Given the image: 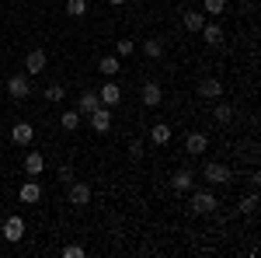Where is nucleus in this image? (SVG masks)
Wrapping results in <instances>:
<instances>
[{"mask_svg":"<svg viewBox=\"0 0 261 258\" xmlns=\"http://www.w3.org/2000/svg\"><path fill=\"white\" fill-rule=\"evenodd\" d=\"M24 171H28V175H32V178H35V175H42V171H45V157H42L39 150H32V154H28V157H24Z\"/></svg>","mask_w":261,"mask_h":258,"instance_id":"2eb2a0df","label":"nucleus"},{"mask_svg":"<svg viewBox=\"0 0 261 258\" xmlns=\"http://www.w3.org/2000/svg\"><path fill=\"white\" fill-rule=\"evenodd\" d=\"M192 181H195V175H192L188 168H181V171H174V178H171V189H174V192H188Z\"/></svg>","mask_w":261,"mask_h":258,"instance_id":"ddd939ff","label":"nucleus"},{"mask_svg":"<svg viewBox=\"0 0 261 258\" xmlns=\"http://www.w3.org/2000/svg\"><path fill=\"white\" fill-rule=\"evenodd\" d=\"M241 209H244V213H254V209H258V196H247L241 202Z\"/></svg>","mask_w":261,"mask_h":258,"instance_id":"c85d7f7f","label":"nucleus"},{"mask_svg":"<svg viewBox=\"0 0 261 258\" xmlns=\"http://www.w3.org/2000/svg\"><path fill=\"white\" fill-rule=\"evenodd\" d=\"M129 154H133L136 160L143 157V143H140V139H133V143H129Z\"/></svg>","mask_w":261,"mask_h":258,"instance_id":"7c9ffc66","label":"nucleus"},{"mask_svg":"<svg viewBox=\"0 0 261 258\" xmlns=\"http://www.w3.org/2000/svg\"><path fill=\"white\" fill-rule=\"evenodd\" d=\"M32 136H35L32 122H14V126H11V139H14L18 147H28V143H32Z\"/></svg>","mask_w":261,"mask_h":258,"instance_id":"0eeeda50","label":"nucleus"},{"mask_svg":"<svg viewBox=\"0 0 261 258\" xmlns=\"http://www.w3.org/2000/svg\"><path fill=\"white\" fill-rule=\"evenodd\" d=\"M199 35L209 42V45H220V42H223V28L216 25V21H209V25H202V28H199Z\"/></svg>","mask_w":261,"mask_h":258,"instance_id":"4468645a","label":"nucleus"},{"mask_svg":"<svg viewBox=\"0 0 261 258\" xmlns=\"http://www.w3.org/2000/svg\"><path fill=\"white\" fill-rule=\"evenodd\" d=\"M60 181H63V185L73 181V168H70V164H63V168H60Z\"/></svg>","mask_w":261,"mask_h":258,"instance_id":"c756f323","label":"nucleus"},{"mask_svg":"<svg viewBox=\"0 0 261 258\" xmlns=\"http://www.w3.org/2000/svg\"><path fill=\"white\" fill-rule=\"evenodd\" d=\"M202 25H205V14L202 11H185V28L188 32H199Z\"/></svg>","mask_w":261,"mask_h":258,"instance_id":"412c9836","label":"nucleus"},{"mask_svg":"<svg viewBox=\"0 0 261 258\" xmlns=\"http://www.w3.org/2000/svg\"><path fill=\"white\" fill-rule=\"evenodd\" d=\"M185 150L195 154V157L205 154V150H209V136H205V133H188V136H185Z\"/></svg>","mask_w":261,"mask_h":258,"instance_id":"6e6552de","label":"nucleus"},{"mask_svg":"<svg viewBox=\"0 0 261 258\" xmlns=\"http://www.w3.org/2000/svg\"><path fill=\"white\" fill-rule=\"evenodd\" d=\"M213 119L220 122V126H230V119H233V105H226V101H220V105L213 108Z\"/></svg>","mask_w":261,"mask_h":258,"instance_id":"6ab92c4d","label":"nucleus"},{"mask_svg":"<svg viewBox=\"0 0 261 258\" xmlns=\"http://www.w3.org/2000/svg\"><path fill=\"white\" fill-rule=\"evenodd\" d=\"M133 49H136V42H133V39H119V45H115L119 56H133Z\"/></svg>","mask_w":261,"mask_h":258,"instance_id":"bb28decb","label":"nucleus"},{"mask_svg":"<svg viewBox=\"0 0 261 258\" xmlns=\"http://www.w3.org/2000/svg\"><path fill=\"white\" fill-rule=\"evenodd\" d=\"M42 70H45V49H32L24 56V74L32 77V74H42Z\"/></svg>","mask_w":261,"mask_h":258,"instance_id":"423d86ee","label":"nucleus"},{"mask_svg":"<svg viewBox=\"0 0 261 258\" xmlns=\"http://www.w3.org/2000/svg\"><path fill=\"white\" fill-rule=\"evenodd\" d=\"M21 202H28V206H32V202H39L42 199V189H39V181H24V185H21Z\"/></svg>","mask_w":261,"mask_h":258,"instance_id":"dca6fc26","label":"nucleus"},{"mask_svg":"<svg viewBox=\"0 0 261 258\" xmlns=\"http://www.w3.org/2000/svg\"><path fill=\"white\" fill-rule=\"evenodd\" d=\"M98 70L105 74V77H115L122 66H119V56H101V63H98Z\"/></svg>","mask_w":261,"mask_h":258,"instance_id":"aec40b11","label":"nucleus"},{"mask_svg":"<svg viewBox=\"0 0 261 258\" xmlns=\"http://www.w3.org/2000/svg\"><path fill=\"white\" fill-rule=\"evenodd\" d=\"M66 199H70L73 206H87V202H91V185H84V181H70V185H66Z\"/></svg>","mask_w":261,"mask_h":258,"instance_id":"7ed1b4c3","label":"nucleus"},{"mask_svg":"<svg viewBox=\"0 0 261 258\" xmlns=\"http://www.w3.org/2000/svg\"><path fill=\"white\" fill-rule=\"evenodd\" d=\"M202 175L213 181V185H226V181H230V168H226V164H220V160H209Z\"/></svg>","mask_w":261,"mask_h":258,"instance_id":"20e7f679","label":"nucleus"},{"mask_svg":"<svg viewBox=\"0 0 261 258\" xmlns=\"http://www.w3.org/2000/svg\"><path fill=\"white\" fill-rule=\"evenodd\" d=\"M0 160H4V150H0Z\"/></svg>","mask_w":261,"mask_h":258,"instance_id":"72a5a7b5","label":"nucleus"},{"mask_svg":"<svg viewBox=\"0 0 261 258\" xmlns=\"http://www.w3.org/2000/svg\"><path fill=\"white\" fill-rule=\"evenodd\" d=\"M4 238L7 241H21L24 238V220L21 217H7L4 220Z\"/></svg>","mask_w":261,"mask_h":258,"instance_id":"1a4fd4ad","label":"nucleus"},{"mask_svg":"<svg viewBox=\"0 0 261 258\" xmlns=\"http://www.w3.org/2000/svg\"><path fill=\"white\" fill-rule=\"evenodd\" d=\"M125 4H140V0H125Z\"/></svg>","mask_w":261,"mask_h":258,"instance_id":"2f4dec72","label":"nucleus"},{"mask_svg":"<svg viewBox=\"0 0 261 258\" xmlns=\"http://www.w3.org/2000/svg\"><path fill=\"white\" fill-rule=\"evenodd\" d=\"M66 14L84 18V14H87V0H66Z\"/></svg>","mask_w":261,"mask_h":258,"instance_id":"393cba45","label":"nucleus"},{"mask_svg":"<svg viewBox=\"0 0 261 258\" xmlns=\"http://www.w3.org/2000/svg\"><path fill=\"white\" fill-rule=\"evenodd\" d=\"M63 258H84V248L81 244H66L63 248Z\"/></svg>","mask_w":261,"mask_h":258,"instance_id":"cd10ccee","label":"nucleus"},{"mask_svg":"<svg viewBox=\"0 0 261 258\" xmlns=\"http://www.w3.org/2000/svg\"><path fill=\"white\" fill-rule=\"evenodd\" d=\"M7 91H11V98H28L32 95V80H28V74H14V77L7 80Z\"/></svg>","mask_w":261,"mask_h":258,"instance_id":"f03ea898","label":"nucleus"},{"mask_svg":"<svg viewBox=\"0 0 261 258\" xmlns=\"http://www.w3.org/2000/svg\"><path fill=\"white\" fill-rule=\"evenodd\" d=\"M108 4H122V0H108Z\"/></svg>","mask_w":261,"mask_h":258,"instance_id":"473e14b6","label":"nucleus"},{"mask_svg":"<svg viewBox=\"0 0 261 258\" xmlns=\"http://www.w3.org/2000/svg\"><path fill=\"white\" fill-rule=\"evenodd\" d=\"M87 119H91V129H94V133H108V129H112V108L101 105V108H94Z\"/></svg>","mask_w":261,"mask_h":258,"instance_id":"39448f33","label":"nucleus"},{"mask_svg":"<svg viewBox=\"0 0 261 258\" xmlns=\"http://www.w3.org/2000/svg\"><path fill=\"white\" fill-rule=\"evenodd\" d=\"M223 7H226V0H202V14H209V18L223 14Z\"/></svg>","mask_w":261,"mask_h":258,"instance_id":"b1692460","label":"nucleus"},{"mask_svg":"<svg viewBox=\"0 0 261 258\" xmlns=\"http://www.w3.org/2000/svg\"><path fill=\"white\" fill-rule=\"evenodd\" d=\"M140 98H143V105H150V108H157L164 95H161V87H157L153 80H146V84H143V91H140Z\"/></svg>","mask_w":261,"mask_h":258,"instance_id":"9b49d317","label":"nucleus"},{"mask_svg":"<svg viewBox=\"0 0 261 258\" xmlns=\"http://www.w3.org/2000/svg\"><path fill=\"white\" fill-rule=\"evenodd\" d=\"M216 206H220V202H216L213 192H195V196H192V213H202V217H205V213H216Z\"/></svg>","mask_w":261,"mask_h":258,"instance_id":"f257e3e1","label":"nucleus"},{"mask_svg":"<svg viewBox=\"0 0 261 258\" xmlns=\"http://www.w3.org/2000/svg\"><path fill=\"white\" fill-rule=\"evenodd\" d=\"M60 126H63V129H70V133H73V129H81V112H73V108H70V112H63Z\"/></svg>","mask_w":261,"mask_h":258,"instance_id":"5701e85b","label":"nucleus"},{"mask_svg":"<svg viewBox=\"0 0 261 258\" xmlns=\"http://www.w3.org/2000/svg\"><path fill=\"white\" fill-rule=\"evenodd\" d=\"M98 98H101V105H105V108H115V105L122 101V91H119V84H105V87L98 91Z\"/></svg>","mask_w":261,"mask_h":258,"instance_id":"9d476101","label":"nucleus"},{"mask_svg":"<svg viewBox=\"0 0 261 258\" xmlns=\"http://www.w3.org/2000/svg\"><path fill=\"white\" fill-rule=\"evenodd\" d=\"M143 53H146L150 60H161V56H164V42L161 39H146V42H143Z\"/></svg>","mask_w":261,"mask_h":258,"instance_id":"4be33fe9","label":"nucleus"},{"mask_svg":"<svg viewBox=\"0 0 261 258\" xmlns=\"http://www.w3.org/2000/svg\"><path fill=\"white\" fill-rule=\"evenodd\" d=\"M94 108H101L98 91H84V95H81V115H91Z\"/></svg>","mask_w":261,"mask_h":258,"instance_id":"f3484780","label":"nucleus"},{"mask_svg":"<svg viewBox=\"0 0 261 258\" xmlns=\"http://www.w3.org/2000/svg\"><path fill=\"white\" fill-rule=\"evenodd\" d=\"M45 98H49V101H63V98H66V91H63L60 84H49V87H45Z\"/></svg>","mask_w":261,"mask_h":258,"instance_id":"a878e982","label":"nucleus"},{"mask_svg":"<svg viewBox=\"0 0 261 258\" xmlns=\"http://www.w3.org/2000/svg\"><path fill=\"white\" fill-rule=\"evenodd\" d=\"M150 139H153L157 147H164V143L171 139V126H167V122H153V129H150Z\"/></svg>","mask_w":261,"mask_h":258,"instance_id":"a211bd4d","label":"nucleus"},{"mask_svg":"<svg viewBox=\"0 0 261 258\" xmlns=\"http://www.w3.org/2000/svg\"><path fill=\"white\" fill-rule=\"evenodd\" d=\"M199 95H202V98H209V101H216V98L223 95V84H220L216 77H205V80L199 84Z\"/></svg>","mask_w":261,"mask_h":258,"instance_id":"f8f14e48","label":"nucleus"}]
</instances>
